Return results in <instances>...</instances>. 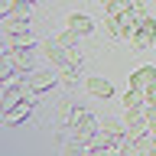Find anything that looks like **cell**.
<instances>
[{
  "label": "cell",
  "mask_w": 156,
  "mask_h": 156,
  "mask_svg": "<svg viewBox=\"0 0 156 156\" xmlns=\"http://www.w3.org/2000/svg\"><path fill=\"white\" fill-rule=\"evenodd\" d=\"M85 88H88L94 98H111V94H114L111 81H104V78H88V81H85Z\"/></svg>",
  "instance_id": "12"
},
{
  "label": "cell",
  "mask_w": 156,
  "mask_h": 156,
  "mask_svg": "<svg viewBox=\"0 0 156 156\" xmlns=\"http://www.w3.org/2000/svg\"><path fill=\"white\" fill-rule=\"evenodd\" d=\"M153 39H156V20L153 16H143L140 26H136V33H133V39H130V46H133V49H146Z\"/></svg>",
  "instance_id": "4"
},
{
  "label": "cell",
  "mask_w": 156,
  "mask_h": 156,
  "mask_svg": "<svg viewBox=\"0 0 156 156\" xmlns=\"http://www.w3.org/2000/svg\"><path fill=\"white\" fill-rule=\"evenodd\" d=\"M55 81H58V78L52 75V72H36L33 78H26V91L36 98L39 91H49V88H55Z\"/></svg>",
  "instance_id": "6"
},
{
  "label": "cell",
  "mask_w": 156,
  "mask_h": 156,
  "mask_svg": "<svg viewBox=\"0 0 156 156\" xmlns=\"http://www.w3.org/2000/svg\"><path fill=\"white\" fill-rule=\"evenodd\" d=\"M143 101H146V107H156V81L143 88Z\"/></svg>",
  "instance_id": "15"
},
{
  "label": "cell",
  "mask_w": 156,
  "mask_h": 156,
  "mask_svg": "<svg viewBox=\"0 0 156 156\" xmlns=\"http://www.w3.org/2000/svg\"><path fill=\"white\" fill-rule=\"evenodd\" d=\"M136 26H140V20L127 10V13H120V16H107V29H111V36L117 39H133Z\"/></svg>",
  "instance_id": "2"
},
{
  "label": "cell",
  "mask_w": 156,
  "mask_h": 156,
  "mask_svg": "<svg viewBox=\"0 0 156 156\" xmlns=\"http://www.w3.org/2000/svg\"><path fill=\"white\" fill-rule=\"evenodd\" d=\"M7 46L10 49H29V46H33V33H29V26L13 23V26L7 29Z\"/></svg>",
  "instance_id": "5"
},
{
  "label": "cell",
  "mask_w": 156,
  "mask_h": 156,
  "mask_svg": "<svg viewBox=\"0 0 156 156\" xmlns=\"http://www.w3.org/2000/svg\"><path fill=\"white\" fill-rule=\"evenodd\" d=\"M65 26L72 29V33H78V36H88V33L94 29V20H91V16H85V13H68Z\"/></svg>",
  "instance_id": "9"
},
{
  "label": "cell",
  "mask_w": 156,
  "mask_h": 156,
  "mask_svg": "<svg viewBox=\"0 0 156 156\" xmlns=\"http://www.w3.org/2000/svg\"><path fill=\"white\" fill-rule=\"evenodd\" d=\"M46 55L55 62L58 68H81V55H78L75 49H68V46H62L58 39H46Z\"/></svg>",
  "instance_id": "1"
},
{
  "label": "cell",
  "mask_w": 156,
  "mask_h": 156,
  "mask_svg": "<svg viewBox=\"0 0 156 156\" xmlns=\"http://www.w3.org/2000/svg\"><path fill=\"white\" fill-rule=\"evenodd\" d=\"M75 36H78V33H72V29H65V33L58 36V42H62V46H68V49H75Z\"/></svg>",
  "instance_id": "16"
},
{
  "label": "cell",
  "mask_w": 156,
  "mask_h": 156,
  "mask_svg": "<svg viewBox=\"0 0 156 156\" xmlns=\"http://www.w3.org/2000/svg\"><path fill=\"white\" fill-rule=\"evenodd\" d=\"M3 101H7V91L0 88V114H3Z\"/></svg>",
  "instance_id": "17"
},
{
  "label": "cell",
  "mask_w": 156,
  "mask_h": 156,
  "mask_svg": "<svg viewBox=\"0 0 156 156\" xmlns=\"http://www.w3.org/2000/svg\"><path fill=\"white\" fill-rule=\"evenodd\" d=\"M124 104H127V107H146V101H143V91H136V88H127Z\"/></svg>",
  "instance_id": "13"
},
{
  "label": "cell",
  "mask_w": 156,
  "mask_h": 156,
  "mask_svg": "<svg viewBox=\"0 0 156 156\" xmlns=\"http://www.w3.org/2000/svg\"><path fill=\"white\" fill-rule=\"evenodd\" d=\"M143 120H146V133L156 136V107H143Z\"/></svg>",
  "instance_id": "14"
},
{
  "label": "cell",
  "mask_w": 156,
  "mask_h": 156,
  "mask_svg": "<svg viewBox=\"0 0 156 156\" xmlns=\"http://www.w3.org/2000/svg\"><path fill=\"white\" fill-rule=\"evenodd\" d=\"M10 58H13V65L16 72H33V55H29V49H10Z\"/></svg>",
  "instance_id": "11"
},
{
  "label": "cell",
  "mask_w": 156,
  "mask_h": 156,
  "mask_svg": "<svg viewBox=\"0 0 156 156\" xmlns=\"http://www.w3.org/2000/svg\"><path fill=\"white\" fill-rule=\"evenodd\" d=\"M153 46H156V39H153Z\"/></svg>",
  "instance_id": "18"
},
{
  "label": "cell",
  "mask_w": 156,
  "mask_h": 156,
  "mask_svg": "<svg viewBox=\"0 0 156 156\" xmlns=\"http://www.w3.org/2000/svg\"><path fill=\"white\" fill-rule=\"evenodd\" d=\"M153 81H156V65H140L136 72H130V88H136V91H143Z\"/></svg>",
  "instance_id": "8"
},
{
  "label": "cell",
  "mask_w": 156,
  "mask_h": 156,
  "mask_svg": "<svg viewBox=\"0 0 156 156\" xmlns=\"http://www.w3.org/2000/svg\"><path fill=\"white\" fill-rule=\"evenodd\" d=\"M98 130H101V124H98L94 117H88L85 124L75 130V140H78V143H85V146H91V143H94V136H98Z\"/></svg>",
  "instance_id": "10"
},
{
  "label": "cell",
  "mask_w": 156,
  "mask_h": 156,
  "mask_svg": "<svg viewBox=\"0 0 156 156\" xmlns=\"http://www.w3.org/2000/svg\"><path fill=\"white\" fill-rule=\"evenodd\" d=\"M88 111L85 107H78V104H72V107H65V117H62V130H78V127L88 120Z\"/></svg>",
  "instance_id": "7"
},
{
  "label": "cell",
  "mask_w": 156,
  "mask_h": 156,
  "mask_svg": "<svg viewBox=\"0 0 156 156\" xmlns=\"http://www.w3.org/2000/svg\"><path fill=\"white\" fill-rule=\"evenodd\" d=\"M33 104H36V98H23V101H16V104L10 107V111H3V124H7V127L23 124V120L33 114Z\"/></svg>",
  "instance_id": "3"
},
{
  "label": "cell",
  "mask_w": 156,
  "mask_h": 156,
  "mask_svg": "<svg viewBox=\"0 0 156 156\" xmlns=\"http://www.w3.org/2000/svg\"><path fill=\"white\" fill-rule=\"evenodd\" d=\"M0 81H3V78H0Z\"/></svg>",
  "instance_id": "19"
}]
</instances>
